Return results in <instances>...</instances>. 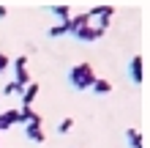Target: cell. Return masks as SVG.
Instances as JSON below:
<instances>
[{"mask_svg":"<svg viewBox=\"0 0 150 148\" xmlns=\"http://www.w3.org/2000/svg\"><path fill=\"white\" fill-rule=\"evenodd\" d=\"M112 14H115V6H93L90 11H87L90 19H96V16H98V19H112Z\"/></svg>","mask_w":150,"mask_h":148,"instance_id":"cell-8","label":"cell"},{"mask_svg":"<svg viewBox=\"0 0 150 148\" xmlns=\"http://www.w3.org/2000/svg\"><path fill=\"white\" fill-rule=\"evenodd\" d=\"M16 112L19 110H6V112H0V132H6V129H11L16 124Z\"/></svg>","mask_w":150,"mask_h":148,"instance_id":"cell-10","label":"cell"},{"mask_svg":"<svg viewBox=\"0 0 150 148\" xmlns=\"http://www.w3.org/2000/svg\"><path fill=\"white\" fill-rule=\"evenodd\" d=\"M128 77L134 85H142L145 82V58L142 55H134L128 60Z\"/></svg>","mask_w":150,"mask_h":148,"instance_id":"cell-3","label":"cell"},{"mask_svg":"<svg viewBox=\"0 0 150 148\" xmlns=\"http://www.w3.org/2000/svg\"><path fill=\"white\" fill-rule=\"evenodd\" d=\"M68 82H71L76 91H87L96 82V69L90 63H76L71 71H68Z\"/></svg>","mask_w":150,"mask_h":148,"instance_id":"cell-1","label":"cell"},{"mask_svg":"<svg viewBox=\"0 0 150 148\" xmlns=\"http://www.w3.org/2000/svg\"><path fill=\"white\" fill-rule=\"evenodd\" d=\"M16 124H22V126H28V124H41V115H38V112H33L30 107H22L19 112H16Z\"/></svg>","mask_w":150,"mask_h":148,"instance_id":"cell-5","label":"cell"},{"mask_svg":"<svg viewBox=\"0 0 150 148\" xmlns=\"http://www.w3.org/2000/svg\"><path fill=\"white\" fill-rule=\"evenodd\" d=\"M38 91H41V85H38V82H30L28 88L22 91V96H19V102H22V107H30V104L36 102V96H38Z\"/></svg>","mask_w":150,"mask_h":148,"instance_id":"cell-6","label":"cell"},{"mask_svg":"<svg viewBox=\"0 0 150 148\" xmlns=\"http://www.w3.org/2000/svg\"><path fill=\"white\" fill-rule=\"evenodd\" d=\"M74 36H76L79 41H98V39L104 36V30L96 28V25H82V28H79Z\"/></svg>","mask_w":150,"mask_h":148,"instance_id":"cell-4","label":"cell"},{"mask_svg":"<svg viewBox=\"0 0 150 148\" xmlns=\"http://www.w3.org/2000/svg\"><path fill=\"white\" fill-rule=\"evenodd\" d=\"M0 99H3V96H0Z\"/></svg>","mask_w":150,"mask_h":148,"instance_id":"cell-19","label":"cell"},{"mask_svg":"<svg viewBox=\"0 0 150 148\" xmlns=\"http://www.w3.org/2000/svg\"><path fill=\"white\" fill-rule=\"evenodd\" d=\"M25 134H28V140H30V143H44L41 124H28V126H25Z\"/></svg>","mask_w":150,"mask_h":148,"instance_id":"cell-9","label":"cell"},{"mask_svg":"<svg viewBox=\"0 0 150 148\" xmlns=\"http://www.w3.org/2000/svg\"><path fill=\"white\" fill-rule=\"evenodd\" d=\"M90 91H96V93H109V91H112V82H109V80H101V77H96V82L90 85Z\"/></svg>","mask_w":150,"mask_h":148,"instance_id":"cell-13","label":"cell"},{"mask_svg":"<svg viewBox=\"0 0 150 148\" xmlns=\"http://www.w3.org/2000/svg\"><path fill=\"white\" fill-rule=\"evenodd\" d=\"M71 126H74V118H63V121H60V126H57V132L60 134H68V132H71Z\"/></svg>","mask_w":150,"mask_h":148,"instance_id":"cell-16","label":"cell"},{"mask_svg":"<svg viewBox=\"0 0 150 148\" xmlns=\"http://www.w3.org/2000/svg\"><path fill=\"white\" fill-rule=\"evenodd\" d=\"M66 22H68V19H66ZM66 22H60V25H52L47 36H49V39H60V36H66V33H68V25H66Z\"/></svg>","mask_w":150,"mask_h":148,"instance_id":"cell-14","label":"cell"},{"mask_svg":"<svg viewBox=\"0 0 150 148\" xmlns=\"http://www.w3.org/2000/svg\"><path fill=\"white\" fill-rule=\"evenodd\" d=\"M126 140L131 148H145V137L137 132V129H126Z\"/></svg>","mask_w":150,"mask_h":148,"instance_id":"cell-12","label":"cell"},{"mask_svg":"<svg viewBox=\"0 0 150 148\" xmlns=\"http://www.w3.org/2000/svg\"><path fill=\"white\" fill-rule=\"evenodd\" d=\"M14 69H16L14 82L19 85V88H28V85H30V74H28V55H16V58H14Z\"/></svg>","mask_w":150,"mask_h":148,"instance_id":"cell-2","label":"cell"},{"mask_svg":"<svg viewBox=\"0 0 150 148\" xmlns=\"http://www.w3.org/2000/svg\"><path fill=\"white\" fill-rule=\"evenodd\" d=\"M66 25H68V33H76L82 25H90V16H87V11H85V14H79V16H71Z\"/></svg>","mask_w":150,"mask_h":148,"instance_id":"cell-11","label":"cell"},{"mask_svg":"<svg viewBox=\"0 0 150 148\" xmlns=\"http://www.w3.org/2000/svg\"><path fill=\"white\" fill-rule=\"evenodd\" d=\"M8 63H11V60H8V55H3V52H0V74L8 69Z\"/></svg>","mask_w":150,"mask_h":148,"instance_id":"cell-17","label":"cell"},{"mask_svg":"<svg viewBox=\"0 0 150 148\" xmlns=\"http://www.w3.org/2000/svg\"><path fill=\"white\" fill-rule=\"evenodd\" d=\"M47 11H52L60 22L71 19V6H68V3H55V6H47Z\"/></svg>","mask_w":150,"mask_h":148,"instance_id":"cell-7","label":"cell"},{"mask_svg":"<svg viewBox=\"0 0 150 148\" xmlns=\"http://www.w3.org/2000/svg\"><path fill=\"white\" fill-rule=\"evenodd\" d=\"M22 91H25V88H19V85H16V82L11 80V82H6V85H3L0 96H11V93H19V96H22Z\"/></svg>","mask_w":150,"mask_h":148,"instance_id":"cell-15","label":"cell"},{"mask_svg":"<svg viewBox=\"0 0 150 148\" xmlns=\"http://www.w3.org/2000/svg\"><path fill=\"white\" fill-rule=\"evenodd\" d=\"M6 16H8V8H6L3 3H0V19H6Z\"/></svg>","mask_w":150,"mask_h":148,"instance_id":"cell-18","label":"cell"}]
</instances>
